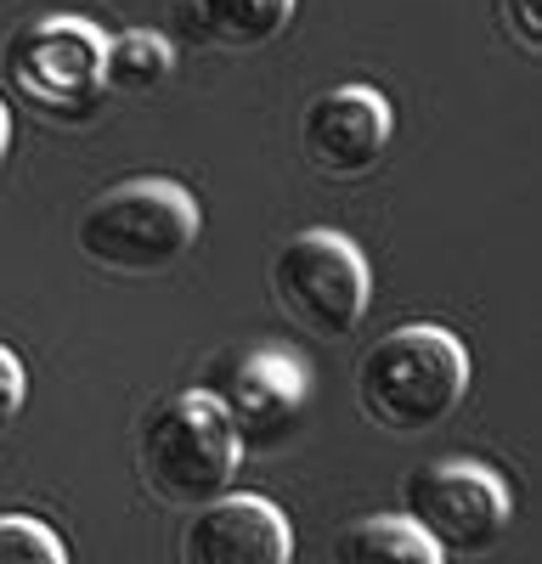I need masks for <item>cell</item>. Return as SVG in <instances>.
I'll list each match as a JSON object with an SVG mask.
<instances>
[{"label":"cell","instance_id":"cell-1","mask_svg":"<svg viewBox=\"0 0 542 564\" xmlns=\"http://www.w3.org/2000/svg\"><path fill=\"white\" fill-rule=\"evenodd\" d=\"M469 395V350L435 322L373 339L356 361V401L390 435H430Z\"/></svg>","mask_w":542,"mask_h":564},{"label":"cell","instance_id":"cell-2","mask_svg":"<svg viewBox=\"0 0 542 564\" xmlns=\"http://www.w3.org/2000/svg\"><path fill=\"white\" fill-rule=\"evenodd\" d=\"M136 463H142V486L164 508H198L232 486L243 446L215 390H181L142 417Z\"/></svg>","mask_w":542,"mask_h":564},{"label":"cell","instance_id":"cell-3","mask_svg":"<svg viewBox=\"0 0 542 564\" xmlns=\"http://www.w3.org/2000/svg\"><path fill=\"white\" fill-rule=\"evenodd\" d=\"M198 243V204L181 181L136 175L79 215V254L102 271L153 276L187 260Z\"/></svg>","mask_w":542,"mask_h":564},{"label":"cell","instance_id":"cell-4","mask_svg":"<svg viewBox=\"0 0 542 564\" xmlns=\"http://www.w3.org/2000/svg\"><path fill=\"white\" fill-rule=\"evenodd\" d=\"M368 294H373L368 260H361V249L345 231H328V226L294 231L278 249V260H271V300L311 339L356 334V322L368 316Z\"/></svg>","mask_w":542,"mask_h":564},{"label":"cell","instance_id":"cell-5","mask_svg":"<svg viewBox=\"0 0 542 564\" xmlns=\"http://www.w3.org/2000/svg\"><path fill=\"white\" fill-rule=\"evenodd\" d=\"M401 513L435 542L441 558H480L509 531V486L486 463H424L401 486Z\"/></svg>","mask_w":542,"mask_h":564},{"label":"cell","instance_id":"cell-6","mask_svg":"<svg viewBox=\"0 0 542 564\" xmlns=\"http://www.w3.org/2000/svg\"><path fill=\"white\" fill-rule=\"evenodd\" d=\"M102 29L85 18H40L7 40V74L57 119H85L102 102Z\"/></svg>","mask_w":542,"mask_h":564},{"label":"cell","instance_id":"cell-7","mask_svg":"<svg viewBox=\"0 0 542 564\" xmlns=\"http://www.w3.org/2000/svg\"><path fill=\"white\" fill-rule=\"evenodd\" d=\"M215 401L232 417L243 452H271L300 430L311 406V367L294 350H249L226 367Z\"/></svg>","mask_w":542,"mask_h":564},{"label":"cell","instance_id":"cell-8","mask_svg":"<svg viewBox=\"0 0 542 564\" xmlns=\"http://www.w3.org/2000/svg\"><path fill=\"white\" fill-rule=\"evenodd\" d=\"M390 135H395V113H390V102L379 97L373 85H334V90H323V97L311 102V113H305V130H300L311 170H323L334 181L368 175L384 159Z\"/></svg>","mask_w":542,"mask_h":564},{"label":"cell","instance_id":"cell-9","mask_svg":"<svg viewBox=\"0 0 542 564\" xmlns=\"http://www.w3.org/2000/svg\"><path fill=\"white\" fill-rule=\"evenodd\" d=\"M187 564H289L294 531L265 497H232L220 491L193 508V525L181 536Z\"/></svg>","mask_w":542,"mask_h":564},{"label":"cell","instance_id":"cell-10","mask_svg":"<svg viewBox=\"0 0 542 564\" xmlns=\"http://www.w3.org/2000/svg\"><path fill=\"white\" fill-rule=\"evenodd\" d=\"M334 564H441L435 542L406 513H373L334 536Z\"/></svg>","mask_w":542,"mask_h":564},{"label":"cell","instance_id":"cell-11","mask_svg":"<svg viewBox=\"0 0 542 564\" xmlns=\"http://www.w3.org/2000/svg\"><path fill=\"white\" fill-rule=\"evenodd\" d=\"M300 0H193V18L226 52H254L289 29Z\"/></svg>","mask_w":542,"mask_h":564},{"label":"cell","instance_id":"cell-12","mask_svg":"<svg viewBox=\"0 0 542 564\" xmlns=\"http://www.w3.org/2000/svg\"><path fill=\"white\" fill-rule=\"evenodd\" d=\"M170 68H175V52L153 29L102 40V90H113V97H148V90L170 79Z\"/></svg>","mask_w":542,"mask_h":564},{"label":"cell","instance_id":"cell-13","mask_svg":"<svg viewBox=\"0 0 542 564\" xmlns=\"http://www.w3.org/2000/svg\"><path fill=\"white\" fill-rule=\"evenodd\" d=\"M68 547L34 513H0V564H63Z\"/></svg>","mask_w":542,"mask_h":564},{"label":"cell","instance_id":"cell-14","mask_svg":"<svg viewBox=\"0 0 542 564\" xmlns=\"http://www.w3.org/2000/svg\"><path fill=\"white\" fill-rule=\"evenodd\" d=\"M23 395H29V379H23V361L0 345V435L18 423V412H23Z\"/></svg>","mask_w":542,"mask_h":564},{"label":"cell","instance_id":"cell-15","mask_svg":"<svg viewBox=\"0 0 542 564\" xmlns=\"http://www.w3.org/2000/svg\"><path fill=\"white\" fill-rule=\"evenodd\" d=\"M503 23H509V34L525 45V52H536V45H542V12H536V0H503Z\"/></svg>","mask_w":542,"mask_h":564},{"label":"cell","instance_id":"cell-16","mask_svg":"<svg viewBox=\"0 0 542 564\" xmlns=\"http://www.w3.org/2000/svg\"><path fill=\"white\" fill-rule=\"evenodd\" d=\"M7 153H12V113L0 102V164H7Z\"/></svg>","mask_w":542,"mask_h":564}]
</instances>
